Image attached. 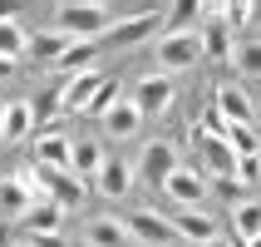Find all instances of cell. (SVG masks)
I'll return each instance as SVG.
<instances>
[{"label": "cell", "instance_id": "1", "mask_svg": "<svg viewBox=\"0 0 261 247\" xmlns=\"http://www.w3.org/2000/svg\"><path fill=\"white\" fill-rule=\"evenodd\" d=\"M55 30L69 40L94 44L99 35H114V10L99 0H69V5H55Z\"/></svg>", "mask_w": 261, "mask_h": 247}, {"label": "cell", "instance_id": "2", "mask_svg": "<svg viewBox=\"0 0 261 247\" xmlns=\"http://www.w3.org/2000/svg\"><path fill=\"white\" fill-rule=\"evenodd\" d=\"M207 50H202V35L192 30V35H163L158 50H153V64L158 74H177V70H192V64H202Z\"/></svg>", "mask_w": 261, "mask_h": 247}, {"label": "cell", "instance_id": "3", "mask_svg": "<svg viewBox=\"0 0 261 247\" xmlns=\"http://www.w3.org/2000/svg\"><path fill=\"white\" fill-rule=\"evenodd\" d=\"M138 183H148V188H168V178L182 168L177 163V144H168V139H153V144H143V153H138Z\"/></svg>", "mask_w": 261, "mask_h": 247}, {"label": "cell", "instance_id": "4", "mask_svg": "<svg viewBox=\"0 0 261 247\" xmlns=\"http://www.w3.org/2000/svg\"><path fill=\"white\" fill-rule=\"evenodd\" d=\"M192 148H197V159H202V168L212 178L237 173V153H232V144H227L222 133H207L202 124H192Z\"/></svg>", "mask_w": 261, "mask_h": 247}, {"label": "cell", "instance_id": "5", "mask_svg": "<svg viewBox=\"0 0 261 247\" xmlns=\"http://www.w3.org/2000/svg\"><path fill=\"white\" fill-rule=\"evenodd\" d=\"M123 222H128L133 242H148V247H173V242H177L173 218H163L158 208H133V213H128Z\"/></svg>", "mask_w": 261, "mask_h": 247}, {"label": "cell", "instance_id": "6", "mask_svg": "<svg viewBox=\"0 0 261 247\" xmlns=\"http://www.w3.org/2000/svg\"><path fill=\"white\" fill-rule=\"evenodd\" d=\"M35 168L69 173V168H74V139L59 133V129H40V133H35Z\"/></svg>", "mask_w": 261, "mask_h": 247}, {"label": "cell", "instance_id": "7", "mask_svg": "<svg viewBox=\"0 0 261 247\" xmlns=\"http://www.w3.org/2000/svg\"><path fill=\"white\" fill-rule=\"evenodd\" d=\"M133 104H138V114L143 119H158V114H168L173 109V79L168 74H143L138 84H133Z\"/></svg>", "mask_w": 261, "mask_h": 247}, {"label": "cell", "instance_id": "8", "mask_svg": "<svg viewBox=\"0 0 261 247\" xmlns=\"http://www.w3.org/2000/svg\"><path fill=\"white\" fill-rule=\"evenodd\" d=\"M202 50H207V59H222V64H232V50H237V35L227 30V20H222V5H207V15H202Z\"/></svg>", "mask_w": 261, "mask_h": 247}, {"label": "cell", "instance_id": "9", "mask_svg": "<svg viewBox=\"0 0 261 247\" xmlns=\"http://www.w3.org/2000/svg\"><path fill=\"white\" fill-rule=\"evenodd\" d=\"M173 228H177V242H192V247H207L222 237V222L212 213H202V208H182L173 218Z\"/></svg>", "mask_w": 261, "mask_h": 247}, {"label": "cell", "instance_id": "10", "mask_svg": "<svg viewBox=\"0 0 261 247\" xmlns=\"http://www.w3.org/2000/svg\"><path fill=\"white\" fill-rule=\"evenodd\" d=\"M168 198L173 203H182V208H202L207 203V193H212V178L202 173V168H177L173 178H168Z\"/></svg>", "mask_w": 261, "mask_h": 247}, {"label": "cell", "instance_id": "11", "mask_svg": "<svg viewBox=\"0 0 261 247\" xmlns=\"http://www.w3.org/2000/svg\"><path fill=\"white\" fill-rule=\"evenodd\" d=\"M35 203H40V198H35V188H30V178H25V173L0 178V218L25 222V213H30Z\"/></svg>", "mask_w": 261, "mask_h": 247}, {"label": "cell", "instance_id": "12", "mask_svg": "<svg viewBox=\"0 0 261 247\" xmlns=\"http://www.w3.org/2000/svg\"><path fill=\"white\" fill-rule=\"evenodd\" d=\"M158 25H163V10H138V15H123V20L114 25V35H109V44H114V50H133V44H138V40H148V35H153Z\"/></svg>", "mask_w": 261, "mask_h": 247}, {"label": "cell", "instance_id": "13", "mask_svg": "<svg viewBox=\"0 0 261 247\" xmlns=\"http://www.w3.org/2000/svg\"><path fill=\"white\" fill-rule=\"evenodd\" d=\"M217 114L227 119V129L232 124H256V104H251V94L242 84L227 79V84H217Z\"/></svg>", "mask_w": 261, "mask_h": 247}, {"label": "cell", "instance_id": "14", "mask_svg": "<svg viewBox=\"0 0 261 247\" xmlns=\"http://www.w3.org/2000/svg\"><path fill=\"white\" fill-rule=\"evenodd\" d=\"M133 183H138V168L123 163V159H109V163L99 168V178H94V188H99L103 198H114V203H118V198H128Z\"/></svg>", "mask_w": 261, "mask_h": 247}, {"label": "cell", "instance_id": "15", "mask_svg": "<svg viewBox=\"0 0 261 247\" xmlns=\"http://www.w3.org/2000/svg\"><path fill=\"white\" fill-rule=\"evenodd\" d=\"M40 183H44V193H49L59 208H79V203H84V193H89L84 178H74V173H55V168H40Z\"/></svg>", "mask_w": 261, "mask_h": 247}, {"label": "cell", "instance_id": "16", "mask_svg": "<svg viewBox=\"0 0 261 247\" xmlns=\"http://www.w3.org/2000/svg\"><path fill=\"white\" fill-rule=\"evenodd\" d=\"M35 129H40V124H35V104L30 99H10L5 104V124H0V139H5V144H20V139H30Z\"/></svg>", "mask_w": 261, "mask_h": 247}, {"label": "cell", "instance_id": "17", "mask_svg": "<svg viewBox=\"0 0 261 247\" xmlns=\"http://www.w3.org/2000/svg\"><path fill=\"white\" fill-rule=\"evenodd\" d=\"M84 242L89 247H128L133 233H128V222H118V218H89Z\"/></svg>", "mask_w": 261, "mask_h": 247}, {"label": "cell", "instance_id": "18", "mask_svg": "<svg viewBox=\"0 0 261 247\" xmlns=\"http://www.w3.org/2000/svg\"><path fill=\"white\" fill-rule=\"evenodd\" d=\"M99 89H103V74H74V79H64V109L69 114H84Z\"/></svg>", "mask_w": 261, "mask_h": 247}, {"label": "cell", "instance_id": "19", "mask_svg": "<svg viewBox=\"0 0 261 247\" xmlns=\"http://www.w3.org/2000/svg\"><path fill=\"white\" fill-rule=\"evenodd\" d=\"M138 124H143V114H138V104H133V99H118L114 109L103 114V133H109V139H133Z\"/></svg>", "mask_w": 261, "mask_h": 247}, {"label": "cell", "instance_id": "20", "mask_svg": "<svg viewBox=\"0 0 261 247\" xmlns=\"http://www.w3.org/2000/svg\"><path fill=\"white\" fill-rule=\"evenodd\" d=\"M103 163H109L103 144H94V139H74V168H69L74 178H84V183H94Z\"/></svg>", "mask_w": 261, "mask_h": 247}, {"label": "cell", "instance_id": "21", "mask_svg": "<svg viewBox=\"0 0 261 247\" xmlns=\"http://www.w3.org/2000/svg\"><path fill=\"white\" fill-rule=\"evenodd\" d=\"M207 5H197V0H177V5H168L163 10V30L168 35H192V20H202Z\"/></svg>", "mask_w": 261, "mask_h": 247}, {"label": "cell", "instance_id": "22", "mask_svg": "<svg viewBox=\"0 0 261 247\" xmlns=\"http://www.w3.org/2000/svg\"><path fill=\"white\" fill-rule=\"evenodd\" d=\"M69 35H59V30H44V35H35V40H30V55L40 59V64H49V70H55L59 59H64V50H69Z\"/></svg>", "mask_w": 261, "mask_h": 247}, {"label": "cell", "instance_id": "23", "mask_svg": "<svg viewBox=\"0 0 261 247\" xmlns=\"http://www.w3.org/2000/svg\"><path fill=\"white\" fill-rule=\"evenodd\" d=\"M25 50H30L25 25H20L15 15H0V55H5V59H20Z\"/></svg>", "mask_w": 261, "mask_h": 247}, {"label": "cell", "instance_id": "24", "mask_svg": "<svg viewBox=\"0 0 261 247\" xmlns=\"http://www.w3.org/2000/svg\"><path fill=\"white\" fill-rule=\"evenodd\" d=\"M59 218H64V208L55 198H44V203H35L25 213V233H59Z\"/></svg>", "mask_w": 261, "mask_h": 247}, {"label": "cell", "instance_id": "25", "mask_svg": "<svg viewBox=\"0 0 261 247\" xmlns=\"http://www.w3.org/2000/svg\"><path fill=\"white\" fill-rule=\"evenodd\" d=\"M227 144H232L237 159H261V129L256 124H232L227 129Z\"/></svg>", "mask_w": 261, "mask_h": 247}, {"label": "cell", "instance_id": "26", "mask_svg": "<svg viewBox=\"0 0 261 247\" xmlns=\"http://www.w3.org/2000/svg\"><path fill=\"white\" fill-rule=\"evenodd\" d=\"M232 237H242V242L261 237V203H237L232 208Z\"/></svg>", "mask_w": 261, "mask_h": 247}, {"label": "cell", "instance_id": "27", "mask_svg": "<svg viewBox=\"0 0 261 247\" xmlns=\"http://www.w3.org/2000/svg\"><path fill=\"white\" fill-rule=\"evenodd\" d=\"M30 104H35V124H49V119L64 109V79L44 84V89H40V99H30Z\"/></svg>", "mask_w": 261, "mask_h": 247}, {"label": "cell", "instance_id": "28", "mask_svg": "<svg viewBox=\"0 0 261 247\" xmlns=\"http://www.w3.org/2000/svg\"><path fill=\"white\" fill-rule=\"evenodd\" d=\"M232 64H237V74L256 79V74H261V40H237V50H232Z\"/></svg>", "mask_w": 261, "mask_h": 247}, {"label": "cell", "instance_id": "29", "mask_svg": "<svg viewBox=\"0 0 261 247\" xmlns=\"http://www.w3.org/2000/svg\"><path fill=\"white\" fill-rule=\"evenodd\" d=\"M256 5H247V0H232V5H222V20H227V30H232V35H242V30L251 25V20H256Z\"/></svg>", "mask_w": 261, "mask_h": 247}, {"label": "cell", "instance_id": "30", "mask_svg": "<svg viewBox=\"0 0 261 247\" xmlns=\"http://www.w3.org/2000/svg\"><path fill=\"white\" fill-rule=\"evenodd\" d=\"M114 104H118V79H103V89L94 94V104H89L84 114H89V119H103L109 109H114Z\"/></svg>", "mask_w": 261, "mask_h": 247}, {"label": "cell", "instance_id": "31", "mask_svg": "<svg viewBox=\"0 0 261 247\" xmlns=\"http://www.w3.org/2000/svg\"><path fill=\"white\" fill-rule=\"evenodd\" d=\"M212 193H217V198H227V203H247V198H242V193H247V188H242V183H237V173H227V178H212Z\"/></svg>", "mask_w": 261, "mask_h": 247}, {"label": "cell", "instance_id": "32", "mask_svg": "<svg viewBox=\"0 0 261 247\" xmlns=\"http://www.w3.org/2000/svg\"><path fill=\"white\" fill-rule=\"evenodd\" d=\"M237 183L242 188H256L261 183V159H237Z\"/></svg>", "mask_w": 261, "mask_h": 247}, {"label": "cell", "instance_id": "33", "mask_svg": "<svg viewBox=\"0 0 261 247\" xmlns=\"http://www.w3.org/2000/svg\"><path fill=\"white\" fill-rule=\"evenodd\" d=\"M25 247H69V242H64L59 233H30V237H25Z\"/></svg>", "mask_w": 261, "mask_h": 247}, {"label": "cell", "instance_id": "34", "mask_svg": "<svg viewBox=\"0 0 261 247\" xmlns=\"http://www.w3.org/2000/svg\"><path fill=\"white\" fill-rule=\"evenodd\" d=\"M15 70H20V64H15V59H5V55H0V79H15Z\"/></svg>", "mask_w": 261, "mask_h": 247}, {"label": "cell", "instance_id": "35", "mask_svg": "<svg viewBox=\"0 0 261 247\" xmlns=\"http://www.w3.org/2000/svg\"><path fill=\"white\" fill-rule=\"evenodd\" d=\"M207 247H237V237H217V242H207Z\"/></svg>", "mask_w": 261, "mask_h": 247}, {"label": "cell", "instance_id": "36", "mask_svg": "<svg viewBox=\"0 0 261 247\" xmlns=\"http://www.w3.org/2000/svg\"><path fill=\"white\" fill-rule=\"evenodd\" d=\"M5 104H10V99H0V124H5ZM0 144H5V139H0Z\"/></svg>", "mask_w": 261, "mask_h": 247}, {"label": "cell", "instance_id": "37", "mask_svg": "<svg viewBox=\"0 0 261 247\" xmlns=\"http://www.w3.org/2000/svg\"><path fill=\"white\" fill-rule=\"evenodd\" d=\"M251 247H261V237H251Z\"/></svg>", "mask_w": 261, "mask_h": 247}, {"label": "cell", "instance_id": "38", "mask_svg": "<svg viewBox=\"0 0 261 247\" xmlns=\"http://www.w3.org/2000/svg\"><path fill=\"white\" fill-rule=\"evenodd\" d=\"M256 129H261V119H256Z\"/></svg>", "mask_w": 261, "mask_h": 247}, {"label": "cell", "instance_id": "39", "mask_svg": "<svg viewBox=\"0 0 261 247\" xmlns=\"http://www.w3.org/2000/svg\"><path fill=\"white\" fill-rule=\"evenodd\" d=\"M20 247H25V242H20Z\"/></svg>", "mask_w": 261, "mask_h": 247}]
</instances>
